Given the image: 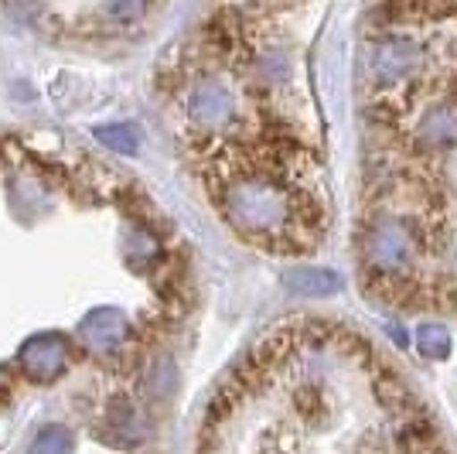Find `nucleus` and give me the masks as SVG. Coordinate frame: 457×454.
<instances>
[{"mask_svg":"<svg viewBox=\"0 0 457 454\" xmlns=\"http://www.w3.org/2000/svg\"><path fill=\"white\" fill-rule=\"evenodd\" d=\"M389 335H393V341H396V345H406V332H403V324H389Z\"/></svg>","mask_w":457,"mask_h":454,"instance_id":"0eeeda50","label":"nucleus"},{"mask_svg":"<svg viewBox=\"0 0 457 454\" xmlns=\"http://www.w3.org/2000/svg\"><path fill=\"white\" fill-rule=\"evenodd\" d=\"M21 366L41 379H55L65 369V345L58 339H52V335L28 341L24 352H21Z\"/></svg>","mask_w":457,"mask_h":454,"instance_id":"f257e3e1","label":"nucleus"},{"mask_svg":"<svg viewBox=\"0 0 457 454\" xmlns=\"http://www.w3.org/2000/svg\"><path fill=\"white\" fill-rule=\"evenodd\" d=\"M96 137L103 140V144H110L113 151L120 154H134L137 151V133L130 127H120V130H110V127H103V130H96Z\"/></svg>","mask_w":457,"mask_h":454,"instance_id":"423d86ee","label":"nucleus"},{"mask_svg":"<svg viewBox=\"0 0 457 454\" xmlns=\"http://www.w3.org/2000/svg\"><path fill=\"white\" fill-rule=\"evenodd\" d=\"M287 287H294L297 294H335L342 287V277L321 266H297L287 273Z\"/></svg>","mask_w":457,"mask_h":454,"instance_id":"f03ea898","label":"nucleus"},{"mask_svg":"<svg viewBox=\"0 0 457 454\" xmlns=\"http://www.w3.org/2000/svg\"><path fill=\"white\" fill-rule=\"evenodd\" d=\"M82 335L93 341L96 349H113L123 339V318L110 307H103V311H96L82 322Z\"/></svg>","mask_w":457,"mask_h":454,"instance_id":"7ed1b4c3","label":"nucleus"},{"mask_svg":"<svg viewBox=\"0 0 457 454\" xmlns=\"http://www.w3.org/2000/svg\"><path fill=\"white\" fill-rule=\"evenodd\" d=\"M451 332L440 322H423L417 328V349L423 359H447L451 356Z\"/></svg>","mask_w":457,"mask_h":454,"instance_id":"20e7f679","label":"nucleus"},{"mask_svg":"<svg viewBox=\"0 0 457 454\" xmlns=\"http://www.w3.org/2000/svg\"><path fill=\"white\" fill-rule=\"evenodd\" d=\"M69 451H72V437L65 434V431H58V427L41 431L35 437V444H31V454H69Z\"/></svg>","mask_w":457,"mask_h":454,"instance_id":"39448f33","label":"nucleus"}]
</instances>
